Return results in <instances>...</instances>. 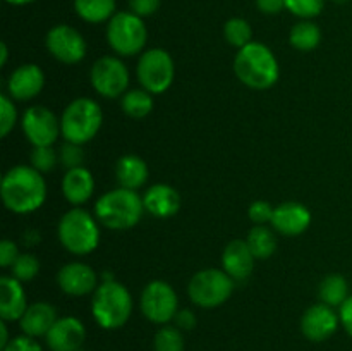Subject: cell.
Here are the masks:
<instances>
[{
    "label": "cell",
    "mask_w": 352,
    "mask_h": 351,
    "mask_svg": "<svg viewBox=\"0 0 352 351\" xmlns=\"http://www.w3.org/2000/svg\"><path fill=\"white\" fill-rule=\"evenodd\" d=\"M58 241L72 255H88L100 244L98 220L81 206L67 210L58 220Z\"/></svg>",
    "instance_id": "5b68a950"
},
{
    "label": "cell",
    "mask_w": 352,
    "mask_h": 351,
    "mask_svg": "<svg viewBox=\"0 0 352 351\" xmlns=\"http://www.w3.org/2000/svg\"><path fill=\"white\" fill-rule=\"evenodd\" d=\"M17 123V110L14 107V100L9 95L2 93L0 96V136H9Z\"/></svg>",
    "instance_id": "836d02e7"
},
{
    "label": "cell",
    "mask_w": 352,
    "mask_h": 351,
    "mask_svg": "<svg viewBox=\"0 0 352 351\" xmlns=\"http://www.w3.org/2000/svg\"><path fill=\"white\" fill-rule=\"evenodd\" d=\"M318 295L322 303L332 306H342V303L349 298V284L346 277L340 274H330L323 277V281L318 286Z\"/></svg>",
    "instance_id": "4316f807"
},
{
    "label": "cell",
    "mask_w": 352,
    "mask_h": 351,
    "mask_svg": "<svg viewBox=\"0 0 352 351\" xmlns=\"http://www.w3.org/2000/svg\"><path fill=\"white\" fill-rule=\"evenodd\" d=\"M182 330L175 326H162L153 337V351H184Z\"/></svg>",
    "instance_id": "4dcf8cb0"
},
{
    "label": "cell",
    "mask_w": 352,
    "mask_h": 351,
    "mask_svg": "<svg viewBox=\"0 0 352 351\" xmlns=\"http://www.w3.org/2000/svg\"><path fill=\"white\" fill-rule=\"evenodd\" d=\"M74 10L89 24L109 23L116 16V0H74Z\"/></svg>",
    "instance_id": "d4e9b609"
},
{
    "label": "cell",
    "mask_w": 352,
    "mask_h": 351,
    "mask_svg": "<svg viewBox=\"0 0 352 351\" xmlns=\"http://www.w3.org/2000/svg\"><path fill=\"white\" fill-rule=\"evenodd\" d=\"M19 250H17V244L10 240H3L0 243V265L3 268L12 267L14 262L19 258Z\"/></svg>",
    "instance_id": "ab89813d"
},
{
    "label": "cell",
    "mask_w": 352,
    "mask_h": 351,
    "mask_svg": "<svg viewBox=\"0 0 352 351\" xmlns=\"http://www.w3.org/2000/svg\"><path fill=\"white\" fill-rule=\"evenodd\" d=\"M89 81L93 89L105 98H119L129 86V71L119 57L105 55L91 65Z\"/></svg>",
    "instance_id": "8fae6325"
},
{
    "label": "cell",
    "mask_w": 352,
    "mask_h": 351,
    "mask_svg": "<svg viewBox=\"0 0 352 351\" xmlns=\"http://www.w3.org/2000/svg\"><path fill=\"white\" fill-rule=\"evenodd\" d=\"M10 6H28V3H33L34 0H6Z\"/></svg>",
    "instance_id": "bcb514c9"
},
{
    "label": "cell",
    "mask_w": 352,
    "mask_h": 351,
    "mask_svg": "<svg viewBox=\"0 0 352 351\" xmlns=\"http://www.w3.org/2000/svg\"><path fill=\"white\" fill-rule=\"evenodd\" d=\"M148 30L143 17L134 12H117L107 24V41L120 57H133L143 52Z\"/></svg>",
    "instance_id": "52a82bcc"
},
{
    "label": "cell",
    "mask_w": 352,
    "mask_h": 351,
    "mask_svg": "<svg viewBox=\"0 0 352 351\" xmlns=\"http://www.w3.org/2000/svg\"><path fill=\"white\" fill-rule=\"evenodd\" d=\"M134 301L129 289L116 279L102 281L91 298V313L95 322L105 330L120 329L133 313Z\"/></svg>",
    "instance_id": "277c9868"
},
{
    "label": "cell",
    "mask_w": 352,
    "mask_h": 351,
    "mask_svg": "<svg viewBox=\"0 0 352 351\" xmlns=\"http://www.w3.org/2000/svg\"><path fill=\"white\" fill-rule=\"evenodd\" d=\"M223 36L229 45L243 48L253 41V30H251V24L243 17H230L223 26Z\"/></svg>",
    "instance_id": "f546056e"
},
{
    "label": "cell",
    "mask_w": 352,
    "mask_h": 351,
    "mask_svg": "<svg viewBox=\"0 0 352 351\" xmlns=\"http://www.w3.org/2000/svg\"><path fill=\"white\" fill-rule=\"evenodd\" d=\"M9 343H10V337H9V329H7V322L6 320H0V350H3Z\"/></svg>",
    "instance_id": "ee69618b"
},
{
    "label": "cell",
    "mask_w": 352,
    "mask_h": 351,
    "mask_svg": "<svg viewBox=\"0 0 352 351\" xmlns=\"http://www.w3.org/2000/svg\"><path fill=\"white\" fill-rule=\"evenodd\" d=\"M7 57H9V48L6 43H2L0 45V65L7 64Z\"/></svg>",
    "instance_id": "f6af8a7d"
},
{
    "label": "cell",
    "mask_w": 352,
    "mask_h": 351,
    "mask_svg": "<svg viewBox=\"0 0 352 351\" xmlns=\"http://www.w3.org/2000/svg\"><path fill=\"white\" fill-rule=\"evenodd\" d=\"M234 282L236 281L223 268H203L189 281V299L201 308H217L230 298Z\"/></svg>",
    "instance_id": "ba28073f"
},
{
    "label": "cell",
    "mask_w": 352,
    "mask_h": 351,
    "mask_svg": "<svg viewBox=\"0 0 352 351\" xmlns=\"http://www.w3.org/2000/svg\"><path fill=\"white\" fill-rule=\"evenodd\" d=\"M85 339L86 327L78 317H60L45 336L50 351H79Z\"/></svg>",
    "instance_id": "2e32d148"
},
{
    "label": "cell",
    "mask_w": 352,
    "mask_h": 351,
    "mask_svg": "<svg viewBox=\"0 0 352 351\" xmlns=\"http://www.w3.org/2000/svg\"><path fill=\"white\" fill-rule=\"evenodd\" d=\"M148 165L138 155H124L116 164V178L119 186L127 189H140L146 184L148 181Z\"/></svg>",
    "instance_id": "cb8c5ba5"
},
{
    "label": "cell",
    "mask_w": 352,
    "mask_h": 351,
    "mask_svg": "<svg viewBox=\"0 0 352 351\" xmlns=\"http://www.w3.org/2000/svg\"><path fill=\"white\" fill-rule=\"evenodd\" d=\"M246 241L256 260H267L277 250V237L274 229L267 226H254L248 234Z\"/></svg>",
    "instance_id": "83f0119b"
},
{
    "label": "cell",
    "mask_w": 352,
    "mask_h": 351,
    "mask_svg": "<svg viewBox=\"0 0 352 351\" xmlns=\"http://www.w3.org/2000/svg\"><path fill=\"white\" fill-rule=\"evenodd\" d=\"M120 107L133 119H143L153 110V95L144 88L129 89L120 98Z\"/></svg>",
    "instance_id": "f1b7e54d"
},
{
    "label": "cell",
    "mask_w": 352,
    "mask_h": 351,
    "mask_svg": "<svg viewBox=\"0 0 352 351\" xmlns=\"http://www.w3.org/2000/svg\"><path fill=\"white\" fill-rule=\"evenodd\" d=\"M234 72L251 89H268L278 81L280 67L274 52L260 41L239 48L234 58Z\"/></svg>",
    "instance_id": "7a4b0ae2"
},
{
    "label": "cell",
    "mask_w": 352,
    "mask_h": 351,
    "mask_svg": "<svg viewBox=\"0 0 352 351\" xmlns=\"http://www.w3.org/2000/svg\"><path fill=\"white\" fill-rule=\"evenodd\" d=\"M57 160L58 157L52 147H34L31 151V165L41 174L50 172L57 164Z\"/></svg>",
    "instance_id": "e575fe53"
},
{
    "label": "cell",
    "mask_w": 352,
    "mask_h": 351,
    "mask_svg": "<svg viewBox=\"0 0 352 351\" xmlns=\"http://www.w3.org/2000/svg\"><path fill=\"white\" fill-rule=\"evenodd\" d=\"M79 351H81V350H79Z\"/></svg>",
    "instance_id": "c3c4849f"
},
{
    "label": "cell",
    "mask_w": 352,
    "mask_h": 351,
    "mask_svg": "<svg viewBox=\"0 0 352 351\" xmlns=\"http://www.w3.org/2000/svg\"><path fill=\"white\" fill-rule=\"evenodd\" d=\"M26 292L23 282L17 281L12 275L0 277V319L6 322L21 320L28 308Z\"/></svg>",
    "instance_id": "d6986e66"
},
{
    "label": "cell",
    "mask_w": 352,
    "mask_h": 351,
    "mask_svg": "<svg viewBox=\"0 0 352 351\" xmlns=\"http://www.w3.org/2000/svg\"><path fill=\"white\" fill-rule=\"evenodd\" d=\"M144 210L157 219H168L174 217L181 209V196L172 186L158 182L146 189L143 195Z\"/></svg>",
    "instance_id": "7402d4cb"
},
{
    "label": "cell",
    "mask_w": 352,
    "mask_h": 351,
    "mask_svg": "<svg viewBox=\"0 0 352 351\" xmlns=\"http://www.w3.org/2000/svg\"><path fill=\"white\" fill-rule=\"evenodd\" d=\"M10 270H12V277H16L17 281H33L40 272V260L33 253H21Z\"/></svg>",
    "instance_id": "1f68e13d"
},
{
    "label": "cell",
    "mask_w": 352,
    "mask_h": 351,
    "mask_svg": "<svg viewBox=\"0 0 352 351\" xmlns=\"http://www.w3.org/2000/svg\"><path fill=\"white\" fill-rule=\"evenodd\" d=\"M45 86V74L36 64H23L14 69L7 81V93L12 100L26 102L34 98Z\"/></svg>",
    "instance_id": "ac0fdd59"
},
{
    "label": "cell",
    "mask_w": 352,
    "mask_h": 351,
    "mask_svg": "<svg viewBox=\"0 0 352 351\" xmlns=\"http://www.w3.org/2000/svg\"><path fill=\"white\" fill-rule=\"evenodd\" d=\"M2 202L14 213H31L47 200V182L33 165H14L2 178Z\"/></svg>",
    "instance_id": "6da1fadb"
},
{
    "label": "cell",
    "mask_w": 352,
    "mask_h": 351,
    "mask_svg": "<svg viewBox=\"0 0 352 351\" xmlns=\"http://www.w3.org/2000/svg\"><path fill=\"white\" fill-rule=\"evenodd\" d=\"M325 7V0H285V9L301 19H313L320 16Z\"/></svg>",
    "instance_id": "d6a6232c"
},
{
    "label": "cell",
    "mask_w": 352,
    "mask_h": 351,
    "mask_svg": "<svg viewBox=\"0 0 352 351\" xmlns=\"http://www.w3.org/2000/svg\"><path fill=\"white\" fill-rule=\"evenodd\" d=\"M289 41L299 52H311L322 41V30L311 19H301L292 26Z\"/></svg>",
    "instance_id": "484cf974"
},
{
    "label": "cell",
    "mask_w": 352,
    "mask_h": 351,
    "mask_svg": "<svg viewBox=\"0 0 352 351\" xmlns=\"http://www.w3.org/2000/svg\"><path fill=\"white\" fill-rule=\"evenodd\" d=\"M144 212L143 196L122 186L103 193L95 203L96 220L112 231L131 229L143 219Z\"/></svg>",
    "instance_id": "3957f363"
},
{
    "label": "cell",
    "mask_w": 352,
    "mask_h": 351,
    "mask_svg": "<svg viewBox=\"0 0 352 351\" xmlns=\"http://www.w3.org/2000/svg\"><path fill=\"white\" fill-rule=\"evenodd\" d=\"M339 326V313L325 303L311 305L301 317L302 336L313 343H323V341L330 339L337 332Z\"/></svg>",
    "instance_id": "5bb4252c"
},
{
    "label": "cell",
    "mask_w": 352,
    "mask_h": 351,
    "mask_svg": "<svg viewBox=\"0 0 352 351\" xmlns=\"http://www.w3.org/2000/svg\"><path fill=\"white\" fill-rule=\"evenodd\" d=\"M140 308L144 319L158 326H167L179 312L177 292L165 281L148 282L141 292Z\"/></svg>",
    "instance_id": "30bf717a"
},
{
    "label": "cell",
    "mask_w": 352,
    "mask_h": 351,
    "mask_svg": "<svg viewBox=\"0 0 352 351\" xmlns=\"http://www.w3.org/2000/svg\"><path fill=\"white\" fill-rule=\"evenodd\" d=\"M270 224L282 236H299L311 226V212L302 203L284 202L275 206Z\"/></svg>",
    "instance_id": "e0dca14e"
},
{
    "label": "cell",
    "mask_w": 352,
    "mask_h": 351,
    "mask_svg": "<svg viewBox=\"0 0 352 351\" xmlns=\"http://www.w3.org/2000/svg\"><path fill=\"white\" fill-rule=\"evenodd\" d=\"M253 251L246 240H234L226 246L222 253V267L234 281H244L254 268Z\"/></svg>",
    "instance_id": "ffe728a7"
},
{
    "label": "cell",
    "mask_w": 352,
    "mask_h": 351,
    "mask_svg": "<svg viewBox=\"0 0 352 351\" xmlns=\"http://www.w3.org/2000/svg\"><path fill=\"white\" fill-rule=\"evenodd\" d=\"M162 0H129V9L140 17L153 16L160 9Z\"/></svg>",
    "instance_id": "f35d334b"
},
{
    "label": "cell",
    "mask_w": 352,
    "mask_h": 351,
    "mask_svg": "<svg viewBox=\"0 0 352 351\" xmlns=\"http://www.w3.org/2000/svg\"><path fill=\"white\" fill-rule=\"evenodd\" d=\"M260 12L274 16V14L282 12L285 9V0H254Z\"/></svg>",
    "instance_id": "b9f144b4"
},
{
    "label": "cell",
    "mask_w": 352,
    "mask_h": 351,
    "mask_svg": "<svg viewBox=\"0 0 352 351\" xmlns=\"http://www.w3.org/2000/svg\"><path fill=\"white\" fill-rule=\"evenodd\" d=\"M2 351H43L41 344L34 337L30 336H17L10 339V343L3 348Z\"/></svg>",
    "instance_id": "74e56055"
},
{
    "label": "cell",
    "mask_w": 352,
    "mask_h": 351,
    "mask_svg": "<svg viewBox=\"0 0 352 351\" xmlns=\"http://www.w3.org/2000/svg\"><path fill=\"white\" fill-rule=\"evenodd\" d=\"M58 288L69 296H86L95 292L100 286L98 275L82 262H69L58 270L57 274Z\"/></svg>",
    "instance_id": "9a60e30c"
},
{
    "label": "cell",
    "mask_w": 352,
    "mask_h": 351,
    "mask_svg": "<svg viewBox=\"0 0 352 351\" xmlns=\"http://www.w3.org/2000/svg\"><path fill=\"white\" fill-rule=\"evenodd\" d=\"M274 210L275 209L268 202H265V200H256V202L251 203V206L248 209V215H250L251 222H254L256 226H265L267 222H272Z\"/></svg>",
    "instance_id": "8d00e7d4"
},
{
    "label": "cell",
    "mask_w": 352,
    "mask_h": 351,
    "mask_svg": "<svg viewBox=\"0 0 352 351\" xmlns=\"http://www.w3.org/2000/svg\"><path fill=\"white\" fill-rule=\"evenodd\" d=\"M136 76L141 86L151 95L165 93L174 83V58L164 48H148L138 61Z\"/></svg>",
    "instance_id": "9c48e42d"
},
{
    "label": "cell",
    "mask_w": 352,
    "mask_h": 351,
    "mask_svg": "<svg viewBox=\"0 0 352 351\" xmlns=\"http://www.w3.org/2000/svg\"><path fill=\"white\" fill-rule=\"evenodd\" d=\"M103 123V112L93 98H76L60 116V133L65 141L85 145L98 134Z\"/></svg>",
    "instance_id": "8992f818"
},
{
    "label": "cell",
    "mask_w": 352,
    "mask_h": 351,
    "mask_svg": "<svg viewBox=\"0 0 352 351\" xmlns=\"http://www.w3.org/2000/svg\"><path fill=\"white\" fill-rule=\"evenodd\" d=\"M332 2H336V3H347V2H351V0H332Z\"/></svg>",
    "instance_id": "7dc6e473"
},
{
    "label": "cell",
    "mask_w": 352,
    "mask_h": 351,
    "mask_svg": "<svg viewBox=\"0 0 352 351\" xmlns=\"http://www.w3.org/2000/svg\"><path fill=\"white\" fill-rule=\"evenodd\" d=\"M58 160L62 162L65 169H76L82 167V160H85V151H82V145L69 143L65 141L60 148V153H58Z\"/></svg>",
    "instance_id": "d590c367"
},
{
    "label": "cell",
    "mask_w": 352,
    "mask_h": 351,
    "mask_svg": "<svg viewBox=\"0 0 352 351\" xmlns=\"http://www.w3.org/2000/svg\"><path fill=\"white\" fill-rule=\"evenodd\" d=\"M57 320V308L54 305L47 301H36L28 306L24 315L21 317L19 327L24 336L38 339V337L47 336Z\"/></svg>",
    "instance_id": "44dd1931"
},
{
    "label": "cell",
    "mask_w": 352,
    "mask_h": 351,
    "mask_svg": "<svg viewBox=\"0 0 352 351\" xmlns=\"http://www.w3.org/2000/svg\"><path fill=\"white\" fill-rule=\"evenodd\" d=\"M339 317L346 332L352 337V295L342 303V306H339Z\"/></svg>",
    "instance_id": "7bdbcfd3"
},
{
    "label": "cell",
    "mask_w": 352,
    "mask_h": 351,
    "mask_svg": "<svg viewBox=\"0 0 352 351\" xmlns=\"http://www.w3.org/2000/svg\"><path fill=\"white\" fill-rule=\"evenodd\" d=\"M95 193V178L91 172L82 167L69 169L62 179V195L71 205L81 206Z\"/></svg>",
    "instance_id": "603a6c76"
},
{
    "label": "cell",
    "mask_w": 352,
    "mask_h": 351,
    "mask_svg": "<svg viewBox=\"0 0 352 351\" xmlns=\"http://www.w3.org/2000/svg\"><path fill=\"white\" fill-rule=\"evenodd\" d=\"M21 127L33 147H52L62 134L60 119L43 105H33L24 110Z\"/></svg>",
    "instance_id": "7c38bea8"
},
{
    "label": "cell",
    "mask_w": 352,
    "mask_h": 351,
    "mask_svg": "<svg viewBox=\"0 0 352 351\" xmlns=\"http://www.w3.org/2000/svg\"><path fill=\"white\" fill-rule=\"evenodd\" d=\"M175 327H179L181 330H191L196 327V315L188 308H182L175 313L174 317Z\"/></svg>",
    "instance_id": "60d3db41"
},
{
    "label": "cell",
    "mask_w": 352,
    "mask_h": 351,
    "mask_svg": "<svg viewBox=\"0 0 352 351\" xmlns=\"http://www.w3.org/2000/svg\"><path fill=\"white\" fill-rule=\"evenodd\" d=\"M47 50L62 64H78L86 55V41L76 28L69 24H57L50 28L45 38Z\"/></svg>",
    "instance_id": "4fadbf2b"
}]
</instances>
